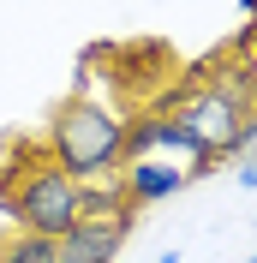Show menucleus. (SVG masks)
<instances>
[{
	"mask_svg": "<svg viewBox=\"0 0 257 263\" xmlns=\"http://www.w3.org/2000/svg\"><path fill=\"white\" fill-rule=\"evenodd\" d=\"M233 180H240L245 192H257V162H240V167H233Z\"/></svg>",
	"mask_w": 257,
	"mask_h": 263,
	"instance_id": "9",
	"label": "nucleus"
},
{
	"mask_svg": "<svg viewBox=\"0 0 257 263\" xmlns=\"http://www.w3.org/2000/svg\"><path fill=\"white\" fill-rule=\"evenodd\" d=\"M251 78H257V54H251Z\"/></svg>",
	"mask_w": 257,
	"mask_h": 263,
	"instance_id": "12",
	"label": "nucleus"
},
{
	"mask_svg": "<svg viewBox=\"0 0 257 263\" xmlns=\"http://www.w3.org/2000/svg\"><path fill=\"white\" fill-rule=\"evenodd\" d=\"M245 263H257V251H251V257H245Z\"/></svg>",
	"mask_w": 257,
	"mask_h": 263,
	"instance_id": "13",
	"label": "nucleus"
},
{
	"mask_svg": "<svg viewBox=\"0 0 257 263\" xmlns=\"http://www.w3.org/2000/svg\"><path fill=\"white\" fill-rule=\"evenodd\" d=\"M240 12H245V18H257V0H240Z\"/></svg>",
	"mask_w": 257,
	"mask_h": 263,
	"instance_id": "10",
	"label": "nucleus"
},
{
	"mask_svg": "<svg viewBox=\"0 0 257 263\" xmlns=\"http://www.w3.org/2000/svg\"><path fill=\"white\" fill-rule=\"evenodd\" d=\"M54 162L72 174V180H102V174H120V156H126V114L108 108L96 96H66L48 120V138H42Z\"/></svg>",
	"mask_w": 257,
	"mask_h": 263,
	"instance_id": "1",
	"label": "nucleus"
},
{
	"mask_svg": "<svg viewBox=\"0 0 257 263\" xmlns=\"http://www.w3.org/2000/svg\"><path fill=\"white\" fill-rule=\"evenodd\" d=\"M138 215H120V221H78L72 233L54 239L60 263H120V246L132 239Z\"/></svg>",
	"mask_w": 257,
	"mask_h": 263,
	"instance_id": "4",
	"label": "nucleus"
},
{
	"mask_svg": "<svg viewBox=\"0 0 257 263\" xmlns=\"http://www.w3.org/2000/svg\"><path fill=\"white\" fill-rule=\"evenodd\" d=\"M233 162H257V108H245L240 138H233Z\"/></svg>",
	"mask_w": 257,
	"mask_h": 263,
	"instance_id": "8",
	"label": "nucleus"
},
{
	"mask_svg": "<svg viewBox=\"0 0 257 263\" xmlns=\"http://www.w3.org/2000/svg\"><path fill=\"white\" fill-rule=\"evenodd\" d=\"M156 263H186V257H179V251H161V257H156Z\"/></svg>",
	"mask_w": 257,
	"mask_h": 263,
	"instance_id": "11",
	"label": "nucleus"
},
{
	"mask_svg": "<svg viewBox=\"0 0 257 263\" xmlns=\"http://www.w3.org/2000/svg\"><path fill=\"white\" fill-rule=\"evenodd\" d=\"M161 108L192 132V144H197V174L192 180L215 174V162H233V138H240V120H245V102L233 90H222V84L209 78V84H192L186 96L161 102Z\"/></svg>",
	"mask_w": 257,
	"mask_h": 263,
	"instance_id": "3",
	"label": "nucleus"
},
{
	"mask_svg": "<svg viewBox=\"0 0 257 263\" xmlns=\"http://www.w3.org/2000/svg\"><path fill=\"white\" fill-rule=\"evenodd\" d=\"M0 263H60V251H54V239H42V233L12 228L0 239Z\"/></svg>",
	"mask_w": 257,
	"mask_h": 263,
	"instance_id": "7",
	"label": "nucleus"
},
{
	"mask_svg": "<svg viewBox=\"0 0 257 263\" xmlns=\"http://www.w3.org/2000/svg\"><path fill=\"white\" fill-rule=\"evenodd\" d=\"M120 185H126L132 210H144V203H161V197L186 192L192 185V167L168 162V156H138V162H120Z\"/></svg>",
	"mask_w": 257,
	"mask_h": 263,
	"instance_id": "5",
	"label": "nucleus"
},
{
	"mask_svg": "<svg viewBox=\"0 0 257 263\" xmlns=\"http://www.w3.org/2000/svg\"><path fill=\"white\" fill-rule=\"evenodd\" d=\"M84 221V180H72L48 149L36 156V167H24L12 185V228L42 233V239H60Z\"/></svg>",
	"mask_w": 257,
	"mask_h": 263,
	"instance_id": "2",
	"label": "nucleus"
},
{
	"mask_svg": "<svg viewBox=\"0 0 257 263\" xmlns=\"http://www.w3.org/2000/svg\"><path fill=\"white\" fill-rule=\"evenodd\" d=\"M120 215H138L132 210L120 174H102V180H84V221H120Z\"/></svg>",
	"mask_w": 257,
	"mask_h": 263,
	"instance_id": "6",
	"label": "nucleus"
}]
</instances>
